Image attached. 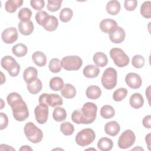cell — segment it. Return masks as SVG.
<instances>
[{"label":"cell","mask_w":151,"mask_h":151,"mask_svg":"<svg viewBox=\"0 0 151 151\" xmlns=\"http://www.w3.org/2000/svg\"><path fill=\"white\" fill-rule=\"evenodd\" d=\"M120 127L116 121L107 122L104 126V131L107 134L111 136H116L120 132Z\"/></svg>","instance_id":"cell-17"},{"label":"cell","mask_w":151,"mask_h":151,"mask_svg":"<svg viewBox=\"0 0 151 151\" xmlns=\"http://www.w3.org/2000/svg\"><path fill=\"white\" fill-rule=\"evenodd\" d=\"M23 4L22 0H8L5 4V10L9 13H14L18 8L21 7Z\"/></svg>","instance_id":"cell-28"},{"label":"cell","mask_w":151,"mask_h":151,"mask_svg":"<svg viewBox=\"0 0 151 151\" xmlns=\"http://www.w3.org/2000/svg\"><path fill=\"white\" fill-rule=\"evenodd\" d=\"M100 114L104 119H110L114 116L115 110L111 106L104 105L102 106L100 109Z\"/></svg>","instance_id":"cell-32"},{"label":"cell","mask_w":151,"mask_h":151,"mask_svg":"<svg viewBox=\"0 0 151 151\" xmlns=\"http://www.w3.org/2000/svg\"><path fill=\"white\" fill-rule=\"evenodd\" d=\"M117 73L116 70L113 67L106 68L101 77V84L107 90L114 88L117 84Z\"/></svg>","instance_id":"cell-4"},{"label":"cell","mask_w":151,"mask_h":151,"mask_svg":"<svg viewBox=\"0 0 151 151\" xmlns=\"http://www.w3.org/2000/svg\"><path fill=\"white\" fill-rule=\"evenodd\" d=\"M61 94L65 99H72L76 95V90L72 84L67 83L61 90Z\"/></svg>","instance_id":"cell-22"},{"label":"cell","mask_w":151,"mask_h":151,"mask_svg":"<svg viewBox=\"0 0 151 151\" xmlns=\"http://www.w3.org/2000/svg\"><path fill=\"white\" fill-rule=\"evenodd\" d=\"M31 6L37 11H41L45 5L44 0H31L30 1Z\"/></svg>","instance_id":"cell-44"},{"label":"cell","mask_w":151,"mask_h":151,"mask_svg":"<svg viewBox=\"0 0 151 151\" xmlns=\"http://www.w3.org/2000/svg\"><path fill=\"white\" fill-rule=\"evenodd\" d=\"M145 140L146 143L147 144V147L149 150H150V133H149L146 136Z\"/></svg>","instance_id":"cell-48"},{"label":"cell","mask_w":151,"mask_h":151,"mask_svg":"<svg viewBox=\"0 0 151 151\" xmlns=\"http://www.w3.org/2000/svg\"><path fill=\"white\" fill-rule=\"evenodd\" d=\"M134 149H140V150H143V148H141V147H138V149L137 148V147H135V148H134L133 150H134Z\"/></svg>","instance_id":"cell-51"},{"label":"cell","mask_w":151,"mask_h":151,"mask_svg":"<svg viewBox=\"0 0 151 151\" xmlns=\"http://www.w3.org/2000/svg\"><path fill=\"white\" fill-rule=\"evenodd\" d=\"M24 132L28 140L33 143L40 142L43 138L42 130L37 127L32 122H28L25 124Z\"/></svg>","instance_id":"cell-3"},{"label":"cell","mask_w":151,"mask_h":151,"mask_svg":"<svg viewBox=\"0 0 151 151\" xmlns=\"http://www.w3.org/2000/svg\"><path fill=\"white\" fill-rule=\"evenodd\" d=\"M32 59L35 64L38 67H44L47 63V57L44 53L37 51L34 52L32 55Z\"/></svg>","instance_id":"cell-25"},{"label":"cell","mask_w":151,"mask_h":151,"mask_svg":"<svg viewBox=\"0 0 151 151\" xmlns=\"http://www.w3.org/2000/svg\"><path fill=\"white\" fill-rule=\"evenodd\" d=\"M62 67L67 71L78 70L83 64L82 59L77 55L64 57L61 61Z\"/></svg>","instance_id":"cell-8"},{"label":"cell","mask_w":151,"mask_h":151,"mask_svg":"<svg viewBox=\"0 0 151 151\" xmlns=\"http://www.w3.org/2000/svg\"><path fill=\"white\" fill-rule=\"evenodd\" d=\"M37 75L38 72L37 69L33 67H29L23 73L24 80L27 84L31 83L37 79Z\"/></svg>","instance_id":"cell-16"},{"label":"cell","mask_w":151,"mask_h":151,"mask_svg":"<svg viewBox=\"0 0 151 151\" xmlns=\"http://www.w3.org/2000/svg\"><path fill=\"white\" fill-rule=\"evenodd\" d=\"M136 140V136L131 130H126L120 136L118 140V146L122 149H126L131 147Z\"/></svg>","instance_id":"cell-10"},{"label":"cell","mask_w":151,"mask_h":151,"mask_svg":"<svg viewBox=\"0 0 151 151\" xmlns=\"http://www.w3.org/2000/svg\"><path fill=\"white\" fill-rule=\"evenodd\" d=\"M32 16V11L28 8H21L18 14V17L21 21L27 22L30 21Z\"/></svg>","instance_id":"cell-37"},{"label":"cell","mask_w":151,"mask_h":151,"mask_svg":"<svg viewBox=\"0 0 151 151\" xmlns=\"http://www.w3.org/2000/svg\"><path fill=\"white\" fill-rule=\"evenodd\" d=\"M145 63L144 57L141 55H135L133 57L132 64L133 66L137 68H140L143 67Z\"/></svg>","instance_id":"cell-41"},{"label":"cell","mask_w":151,"mask_h":151,"mask_svg":"<svg viewBox=\"0 0 151 151\" xmlns=\"http://www.w3.org/2000/svg\"><path fill=\"white\" fill-rule=\"evenodd\" d=\"M129 103L131 107L133 109H138L143 106L144 104V99L142 94L138 93H135L130 96Z\"/></svg>","instance_id":"cell-20"},{"label":"cell","mask_w":151,"mask_h":151,"mask_svg":"<svg viewBox=\"0 0 151 151\" xmlns=\"http://www.w3.org/2000/svg\"><path fill=\"white\" fill-rule=\"evenodd\" d=\"M142 124L143 126L147 129L151 128V116L147 115L145 116L142 120Z\"/></svg>","instance_id":"cell-46"},{"label":"cell","mask_w":151,"mask_h":151,"mask_svg":"<svg viewBox=\"0 0 151 151\" xmlns=\"http://www.w3.org/2000/svg\"><path fill=\"white\" fill-rule=\"evenodd\" d=\"M64 86V81L61 77H54L50 81V87L54 91L61 90Z\"/></svg>","instance_id":"cell-31"},{"label":"cell","mask_w":151,"mask_h":151,"mask_svg":"<svg viewBox=\"0 0 151 151\" xmlns=\"http://www.w3.org/2000/svg\"><path fill=\"white\" fill-rule=\"evenodd\" d=\"M0 117H1V124H0V129L3 130L5 129L8 124V119L7 116L4 113H0Z\"/></svg>","instance_id":"cell-45"},{"label":"cell","mask_w":151,"mask_h":151,"mask_svg":"<svg viewBox=\"0 0 151 151\" xmlns=\"http://www.w3.org/2000/svg\"><path fill=\"white\" fill-rule=\"evenodd\" d=\"M120 4L118 1L112 0L107 3L106 8L107 12L111 15H117L120 11Z\"/></svg>","instance_id":"cell-23"},{"label":"cell","mask_w":151,"mask_h":151,"mask_svg":"<svg viewBox=\"0 0 151 151\" xmlns=\"http://www.w3.org/2000/svg\"><path fill=\"white\" fill-rule=\"evenodd\" d=\"M137 5L136 0H125L124 2V8L129 11H134Z\"/></svg>","instance_id":"cell-43"},{"label":"cell","mask_w":151,"mask_h":151,"mask_svg":"<svg viewBox=\"0 0 151 151\" xmlns=\"http://www.w3.org/2000/svg\"><path fill=\"white\" fill-rule=\"evenodd\" d=\"M73 15V12L70 8H64L60 12V19L63 22H67L71 20Z\"/></svg>","instance_id":"cell-34"},{"label":"cell","mask_w":151,"mask_h":151,"mask_svg":"<svg viewBox=\"0 0 151 151\" xmlns=\"http://www.w3.org/2000/svg\"><path fill=\"white\" fill-rule=\"evenodd\" d=\"M113 146L112 140L107 137H102L97 142V147L101 151H109Z\"/></svg>","instance_id":"cell-26"},{"label":"cell","mask_w":151,"mask_h":151,"mask_svg":"<svg viewBox=\"0 0 151 151\" xmlns=\"http://www.w3.org/2000/svg\"><path fill=\"white\" fill-rule=\"evenodd\" d=\"M52 117L55 121L58 122L64 121L67 117L66 110L63 107H55L52 113Z\"/></svg>","instance_id":"cell-30"},{"label":"cell","mask_w":151,"mask_h":151,"mask_svg":"<svg viewBox=\"0 0 151 151\" xmlns=\"http://www.w3.org/2000/svg\"><path fill=\"white\" fill-rule=\"evenodd\" d=\"M83 73L86 77L92 78L98 76L100 73V70L97 66L90 64L86 65L84 68Z\"/></svg>","instance_id":"cell-21"},{"label":"cell","mask_w":151,"mask_h":151,"mask_svg":"<svg viewBox=\"0 0 151 151\" xmlns=\"http://www.w3.org/2000/svg\"><path fill=\"white\" fill-rule=\"evenodd\" d=\"M18 27L19 32L24 35H29L34 31V24L31 20L27 22L20 21Z\"/></svg>","instance_id":"cell-18"},{"label":"cell","mask_w":151,"mask_h":151,"mask_svg":"<svg viewBox=\"0 0 151 151\" xmlns=\"http://www.w3.org/2000/svg\"><path fill=\"white\" fill-rule=\"evenodd\" d=\"M49 15H50L44 11H41L38 12L35 15V19L37 22L40 25L42 26Z\"/></svg>","instance_id":"cell-42"},{"label":"cell","mask_w":151,"mask_h":151,"mask_svg":"<svg viewBox=\"0 0 151 151\" xmlns=\"http://www.w3.org/2000/svg\"><path fill=\"white\" fill-rule=\"evenodd\" d=\"M1 75H2V81H1V84H2L5 81V77L4 76V74L1 72Z\"/></svg>","instance_id":"cell-50"},{"label":"cell","mask_w":151,"mask_h":151,"mask_svg":"<svg viewBox=\"0 0 151 151\" xmlns=\"http://www.w3.org/2000/svg\"><path fill=\"white\" fill-rule=\"evenodd\" d=\"M140 14L145 18H151V2L145 1L140 6Z\"/></svg>","instance_id":"cell-35"},{"label":"cell","mask_w":151,"mask_h":151,"mask_svg":"<svg viewBox=\"0 0 151 151\" xmlns=\"http://www.w3.org/2000/svg\"><path fill=\"white\" fill-rule=\"evenodd\" d=\"M126 34L124 30L120 27H117L116 29L109 34V38L111 42L115 44L122 42L125 38Z\"/></svg>","instance_id":"cell-15"},{"label":"cell","mask_w":151,"mask_h":151,"mask_svg":"<svg viewBox=\"0 0 151 151\" xmlns=\"http://www.w3.org/2000/svg\"><path fill=\"white\" fill-rule=\"evenodd\" d=\"M28 51L27 46L22 43H19L14 45L12 48V53L18 57L25 56Z\"/></svg>","instance_id":"cell-29"},{"label":"cell","mask_w":151,"mask_h":151,"mask_svg":"<svg viewBox=\"0 0 151 151\" xmlns=\"http://www.w3.org/2000/svg\"><path fill=\"white\" fill-rule=\"evenodd\" d=\"M86 94L88 99L96 100L100 97L101 94V90L97 86H90L87 88Z\"/></svg>","instance_id":"cell-24"},{"label":"cell","mask_w":151,"mask_h":151,"mask_svg":"<svg viewBox=\"0 0 151 151\" xmlns=\"http://www.w3.org/2000/svg\"><path fill=\"white\" fill-rule=\"evenodd\" d=\"M62 2V0H48L47 8L50 12H56L61 8Z\"/></svg>","instance_id":"cell-40"},{"label":"cell","mask_w":151,"mask_h":151,"mask_svg":"<svg viewBox=\"0 0 151 151\" xmlns=\"http://www.w3.org/2000/svg\"><path fill=\"white\" fill-rule=\"evenodd\" d=\"M8 104L11 106L14 119L19 122L25 120L29 116V111L26 103L19 94L12 92L6 97Z\"/></svg>","instance_id":"cell-1"},{"label":"cell","mask_w":151,"mask_h":151,"mask_svg":"<svg viewBox=\"0 0 151 151\" xmlns=\"http://www.w3.org/2000/svg\"><path fill=\"white\" fill-rule=\"evenodd\" d=\"M110 55L114 63L119 67H124L129 63V57L121 48H111L110 51Z\"/></svg>","instance_id":"cell-7"},{"label":"cell","mask_w":151,"mask_h":151,"mask_svg":"<svg viewBox=\"0 0 151 151\" xmlns=\"http://www.w3.org/2000/svg\"><path fill=\"white\" fill-rule=\"evenodd\" d=\"M60 131L65 136L71 135L74 131V127L69 122L62 123L60 124Z\"/></svg>","instance_id":"cell-38"},{"label":"cell","mask_w":151,"mask_h":151,"mask_svg":"<svg viewBox=\"0 0 151 151\" xmlns=\"http://www.w3.org/2000/svg\"><path fill=\"white\" fill-rule=\"evenodd\" d=\"M125 81L127 86L133 89L139 88L142 84V78L135 73H128L125 77Z\"/></svg>","instance_id":"cell-13"},{"label":"cell","mask_w":151,"mask_h":151,"mask_svg":"<svg viewBox=\"0 0 151 151\" xmlns=\"http://www.w3.org/2000/svg\"><path fill=\"white\" fill-rule=\"evenodd\" d=\"M117 27V22L114 19L109 18L103 19L99 25L101 31L106 34H110L113 32Z\"/></svg>","instance_id":"cell-14"},{"label":"cell","mask_w":151,"mask_h":151,"mask_svg":"<svg viewBox=\"0 0 151 151\" xmlns=\"http://www.w3.org/2000/svg\"><path fill=\"white\" fill-rule=\"evenodd\" d=\"M40 104L55 107L63 104V100L61 97L57 94L43 93L39 97Z\"/></svg>","instance_id":"cell-9"},{"label":"cell","mask_w":151,"mask_h":151,"mask_svg":"<svg viewBox=\"0 0 151 151\" xmlns=\"http://www.w3.org/2000/svg\"><path fill=\"white\" fill-rule=\"evenodd\" d=\"M18 37V31L15 27H9L5 29L1 35L2 41L6 44L14 43L17 40Z\"/></svg>","instance_id":"cell-12"},{"label":"cell","mask_w":151,"mask_h":151,"mask_svg":"<svg viewBox=\"0 0 151 151\" xmlns=\"http://www.w3.org/2000/svg\"><path fill=\"white\" fill-rule=\"evenodd\" d=\"M97 107L91 102H87L81 109L74 110L71 114V119L76 124H90L97 116Z\"/></svg>","instance_id":"cell-2"},{"label":"cell","mask_w":151,"mask_h":151,"mask_svg":"<svg viewBox=\"0 0 151 151\" xmlns=\"http://www.w3.org/2000/svg\"><path fill=\"white\" fill-rule=\"evenodd\" d=\"M2 67L6 70L11 77H16L19 73L20 65L15 59L10 55L4 57L1 61Z\"/></svg>","instance_id":"cell-6"},{"label":"cell","mask_w":151,"mask_h":151,"mask_svg":"<svg viewBox=\"0 0 151 151\" xmlns=\"http://www.w3.org/2000/svg\"><path fill=\"white\" fill-rule=\"evenodd\" d=\"M127 94V90L125 88H119L117 89L113 94V99L116 101L123 100Z\"/></svg>","instance_id":"cell-39"},{"label":"cell","mask_w":151,"mask_h":151,"mask_svg":"<svg viewBox=\"0 0 151 151\" xmlns=\"http://www.w3.org/2000/svg\"><path fill=\"white\" fill-rule=\"evenodd\" d=\"M0 150H15V149H14L13 147H11L10 146H8L6 145H4V144H1L0 145Z\"/></svg>","instance_id":"cell-47"},{"label":"cell","mask_w":151,"mask_h":151,"mask_svg":"<svg viewBox=\"0 0 151 151\" xmlns=\"http://www.w3.org/2000/svg\"><path fill=\"white\" fill-rule=\"evenodd\" d=\"M42 88V83L39 78H37L35 81L28 84L27 85V89L28 91L33 94L38 93L41 90Z\"/></svg>","instance_id":"cell-33"},{"label":"cell","mask_w":151,"mask_h":151,"mask_svg":"<svg viewBox=\"0 0 151 151\" xmlns=\"http://www.w3.org/2000/svg\"><path fill=\"white\" fill-rule=\"evenodd\" d=\"M93 61L97 67H103L108 63L107 55L102 52H97L93 55Z\"/></svg>","instance_id":"cell-27"},{"label":"cell","mask_w":151,"mask_h":151,"mask_svg":"<svg viewBox=\"0 0 151 151\" xmlns=\"http://www.w3.org/2000/svg\"><path fill=\"white\" fill-rule=\"evenodd\" d=\"M19 150H32V149L29 146H22L19 149Z\"/></svg>","instance_id":"cell-49"},{"label":"cell","mask_w":151,"mask_h":151,"mask_svg":"<svg viewBox=\"0 0 151 151\" xmlns=\"http://www.w3.org/2000/svg\"><path fill=\"white\" fill-rule=\"evenodd\" d=\"M48 67L52 73H59L61 71L62 68L61 61L57 58H52L49 62Z\"/></svg>","instance_id":"cell-36"},{"label":"cell","mask_w":151,"mask_h":151,"mask_svg":"<svg viewBox=\"0 0 151 151\" xmlns=\"http://www.w3.org/2000/svg\"><path fill=\"white\" fill-rule=\"evenodd\" d=\"M58 25V19L54 15H49L44 23L42 27L45 30L51 32L55 31L57 28Z\"/></svg>","instance_id":"cell-19"},{"label":"cell","mask_w":151,"mask_h":151,"mask_svg":"<svg viewBox=\"0 0 151 151\" xmlns=\"http://www.w3.org/2000/svg\"><path fill=\"white\" fill-rule=\"evenodd\" d=\"M95 138L94 131L90 128H86L81 130L77 134L75 140L78 145L84 147L91 144Z\"/></svg>","instance_id":"cell-5"},{"label":"cell","mask_w":151,"mask_h":151,"mask_svg":"<svg viewBox=\"0 0 151 151\" xmlns=\"http://www.w3.org/2000/svg\"><path fill=\"white\" fill-rule=\"evenodd\" d=\"M34 114L37 122L40 124H44L48 117V107L40 104L35 108Z\"/></svg>","instance_id":"cell-11"}]
</instances>
